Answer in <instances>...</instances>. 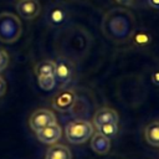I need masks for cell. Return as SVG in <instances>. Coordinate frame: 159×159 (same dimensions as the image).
<instances>
[{
	"label": "cell",
	"mask_w": 159,
	"mask_h": 159,
	"mask_svg": "<svg viewBox=\"0 0 159 159\" xmlns=\"http://www.w3.org/2000/svg\"><path fill=\"white\" fill-rule=\"evenodd\" d=\"M22 32V25L16 15L11 12L0 14V41L12 43L19 40Z\"/></svg>",
	"instance_id": "1"
},
{
	"label": "cell",
	"mask_w": 159,
	"mask_h": 159,
	"mask_svg": "<svg viewBox=\"0 0 159 159\" xmlns=\"http://www.w3.org/2000/svg\"><path fill=\"white\" fill-rule=\"evenodd\" d=\"M66 138L72 144H82L87 142L93 134V125L84 119H76L70 122L65 129Z\"/></svg>",
	"instance_id": "2"
},
{
	"label": "cell",
	"mask_w": 159,
	"mask_h": 159,
	"mask_svg": "<svg viewBox=\"0 0 159 159\" xmlns=\"http://www.w3.org/2000/svg\"><path fill=\"white\" fill-rule=\"evenodd\" d=\"M55 123H57L55 113L52 111L45 109V108H40V109L35 111L30 116V119H29L30 128L34 132H37V130H40V129H42L47 125L55 124Z\"/></svg>",
	"instance_id": "3"
},
{
	"label": "cell",
	"mask_w": 159,
	"mask_h": 159,
	"mask_svg": "<svg viewBox=\"0 0 159 159\" xmlns=\"http://www.w3.org/2000/svg\"><path fill=\"white\" fill-rule=\"evenodd\" d=\"M73 75V65L66 57H58L55 62V78L60 84H66L71 81Z\"/></svg>",
	"instance_id": "4"
},
{
	"label": "cell",
	"mask_w": 159,
	"mask_h": 159,
	"mask_svg": "<svg viewBox=\"0 0 159 159\" xmlns=\"http://www.w3.org/2000/svg\"><path fill=\"white\" fill-rule=\"evenodd\" d=\"M76 103V94L72 89H62L55 94L52 99V106L60 112L70 111Z\"/></svg>",
	"instance_id": "5"
},
{
	"label": "cell",
	"mask_w": 159,
	"mask_h": 159,
	"mask_svg": "<svg viewBox=\"0 0 159 159\" xmlns=\"http://www.w3.org/2000/svg\"><path fill=\"white\" fill-rule=\"evenodd\" d=\"M35 133H36V137L40 142H42L45 144H55L61 138L62 129L57 123H55V124L47 125V127L35 132Z\"/></svg>",
	"instance_id": "6"
},
{
	"label": "cell",
	"mask_w": 159,
	"mask_h": 159,
	"mask_svg": "<svg viewBox=\"0 0 159 159\" xmlns=\"http://www.w3.org/2000/svg\"><path fill=\"white\" fill-rule=\"evenodd\" d=\"M16 10L24 19L32 20L40 14L41 6L37 0H19L16 4Z\"/></svg>",
	"instance_id": "7"
},
{
	"label": "cell",
	"mask_w": 159,
	"mask_h": 159,
	"mask_svg": "<svg viewBox=\"0 0 159 159\" xmlns=\"http://www.w3.org/2000/svg\"><path fill=\"white\" fill-rule=\"evenodd\" d=\"M118 113L109 107H102L99 108L94 116H93V124L94 127L106 124V123H118Z\"/></svg>",
	"instance_id": "8"
},
{
	"label": "cell",
	"mask_w": 159,
	"mask_h": 159,
	"mask_svg": "<svg viewBox=\"0 0 159 159\" xmlns=\"http://www.w3.org/2000/svg\"><path fill=\"white\" fill-rule=\"evenodd\" d=\"M91 148L97 154H107L111 149V139L101 133H93L91 137Z\"/></svg>",
	"instance_id": "9"
},
{
	"label": "cell",
	"mask_w": 159,
	"mask_h": 159,
	"mask_svg": "<svg viewBox=\"0 0 159 159\" xmlns=\"http://www.w3.org/2000/svg\"><path fill=\"white\" fill-rule=\"evenodd\" d=\"M66 17H67V12L61 5L51 6L47 11V15H46L47 22L52 26H58V25L63 24L66 21Z\"/></svg>",
	"instance_id": "10"
},
{
	"label": "cell",
	"mask_w": 159,
	"mask_h": 159,
	"mask_svg": "<svg viewBox=\"0 0 159 159\" xmlns=\"http://www.w3.org/2000/svg\"><path fill=\"white\" fill-rule=\"evenodd\" d=\"M45 159H72V154L66 145L55 143L47 149Z\"/></svg>",
	"instance_id": "11"
},
{
	"label": "cell",
	"mask_w": 159,
	"mask_h": 159,
	"mask_svg": "<svg viewBox=\"0 0 159 159\" xmlns=\"http://www.w3.org/2000/svg\"><path fill=\"white\" fill-rule=\"evenodd\" d=\"M144 137L148 144L159 148V120L150 122L144 130Z\"/></svg>",
	"instance_id": "12"
},
{
	"label": "cell",
	"mask_w": 159,
	"mask_h": 159,
	"mask_svg": "<svg viewBox=\"0 0 159 159\" xmlns=\"http://www.w3.org/2000/svg\"><path fill=\"white\" fill-rule=\"evenodd\" d=\"M36 76H55V61L43 60L35 66Z\"/></svg>",
	"instance_id": "13"
},
{
	"label": "cell",
	"mask_w": 159,
	"mask_h": 159,
	"mask_svg": "<svg viewBox=\"0 0 159 159\" xmlns=\"http://www.w3.org/2000/svg\"><path fill=\"white\" fill-rule=\"evenodd\" d=\"M98 133L103 134L104 137L112 139L117 135L118 133V123H106V124H102V125H98L96 127Z\"/></svg>",
	"instance_id": "14"
},
{
	"label": "cell",
	"mask_w": 159,
	"mask_h": 159,
	"mask_svg": "<svg viewBox=\"0 0 159 159\" xmlns=\"http://www.w3.org/2000/svg\"><path fill=\"white\" fill-rule=\"evenodd\" d=\"M39 86L43 91H51L56 86V78L55 76H39L37 77Z\"/></svg>",
	"instance_id": "15"
},
{
	"label": "cell",
	"mask_w": 159,
	"mask_h": 159,
	"mask_svg": "<svg viewBox=\"0 0 159 159\" xmlns=\"http://www.w3.org/2000/svg\"><path fill=\"white\" fill-rule=\"evenodd\" d=\"M9 65V55L5 50L0 48V72L4 71Z\"/></svg>",
	"instance_id": "16"
},
{
	"label": "cell",
	"mask_w": 159,
	"mask_h": 159,
	"mask_svg": "<svg viewBox=\"0 0 159 159\" xmlns=\"http://www.w3.org/2000/svg\"><path fill=\"white\" fill-rule=\"evenodd\" d=\"M5 91H6V82H5V80L0 76V97L5 93Z\"/></svg>",
	"instance_id": "17"
},
{
	"label": "cell",
	"mask_w": 159,
	"mask_h": 159,
	"mask_svg": "<svg viewBox=\"0 0 159 159\" xmlns=\"http://www.w3.org/2000/svg\"><path fill=\"white\" fill-rule=\"evenodd\" d=\"M152 81H153V83L159 84V70H155L152 73Z\"/></svg>",
	"instance_id": "18"
},
{
	"label": "cell",
	"mask_w": 159,
	"mask_h": 159,
	"mask_svg": "<svg viewBox=\"0 0 159 159\" xmlns=\"http://www.w3.org/2000/svg\"><path fill=\"white\" fill-rule=\"evenodd\" d=\"M149 5L153 7V9H159V0H149Z\"/></svg>",
	"instance_id": "19"
},
{
	"label": "cell",
	"mask_w": 159,
	"mask_h": 159,
	"mask_svg": "<svg viewBox=\"0 0 159 159\" xmlns=\"http://www.w3.org/2000/svg\"><path fill=\"white\" fill-rule=\"evenodd\" d=\"M118 4H120V5H125V6H128V5H132V2H133V0H116Z\"/></svg>",
	"instance_id": "20"
}]
</instances>
